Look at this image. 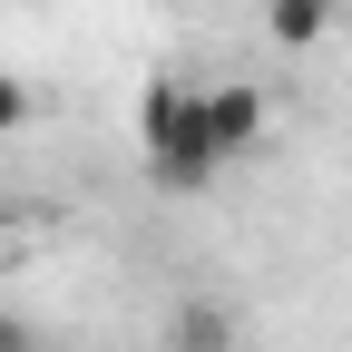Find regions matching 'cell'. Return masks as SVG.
<instances>
[{
    "mask_svg": "<svg viewBox=\"0 0 352 352\" xmlns=\"http://www.w3.org/2000/svg\"><path fill=\"white\" fill-rule=\"evenodd\" d=\"M166 352H235V314L206 303V294H186V303L166 314Z\"/></svg>",
    "mask_w": 352,
    "mask_h": 352,
    "instance_id": "obj_3",
    "label": "cell"
},
{
    "mask_svg": "<svg viewBox=\"0 0 352 352\" xmlns=\"http://www.w3.org/2000/svg\"><path fill=\"white\" fill-rule=\"evenodd\" d=\"M333 30V0H264V39L274 50H314Z\"/></svg>",
    "mask_w": 352,
    "mask_h": 352,
    "instance_id": "obj_4",
    "label": "cell"
},
{
    "mask_svg": "<svg viewBox=\"0 0 352 352\" xmlns=\"http://www.w3.org/2000/svg\"><path fill=\"white\" fill-rule=\"evenodd\" d=\"M138 138H147V176H157L166 196H196V186H215V166H226L196 78H147V98H138Z\"/></svg>",
    "mask_w": 352,
    "mask_h": 352,
    "instance_id": "obj_1",
    "label": "cell"
},
{
    "mask_svg": "<svg viewBox=\"0 0 352 352\" xmlns=\"http://www.w3.org/2000/svg\"><path fill=\"white\" fill-rule=\"evenodd\" d=\"M0 352H39V333H30V314H10V303H0Z\"/></svg>",
    "mask_w": 352,
    "mask_h": 352,
    "instance_id": "obj_6",
    "label": "cell"
},
{
    "mask_svg": "<svg viewBox=\"0 0 352 352\" xmlns=\"http://www.w3.org/2000/svg\"><path fill=\"white\" fill-rule=\"evenodd\" d=\"M206 118H215V147H226V166L254 157V147H264V127H274V118H264V88H245V78H215V88H206Z\"/></svg>",
    "mask_w": 352,
    "mask_h": 352,
    "instance_id": "obj_2",
    "label": "cell"
},
{
    "mask_svg": "<svg viewBox=\"0 0 352 352\" xmlns=\"http://www.w3.org/2000/svg\"><path fill=\"white\" fill-rule=\"evenodd\" d=\"M20 127H30V88L0 69V138H20Z\"/></svg>",
    "mask_w": 352,
    "mask_h": 352,
    "instance_id": "obj_5",
    "label": "cell"
}]
</instances>
